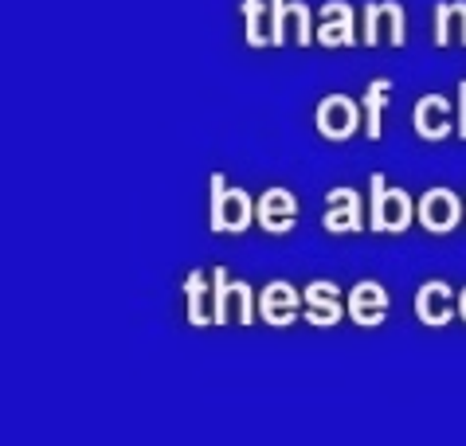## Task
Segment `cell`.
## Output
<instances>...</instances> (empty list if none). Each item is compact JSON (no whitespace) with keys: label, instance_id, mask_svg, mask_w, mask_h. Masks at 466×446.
<instances>
[{"label":"cell","instance_id":"obj_19","mask_svg":"<svg viewBox=\"0 0 466 446\" xmlns=\"http://www.w3.org/2000/svg\"><path fill=\"white\" fill-rule=\"evenodd\" d=\"M459 318L466 321V286H462V290H459Z\"/></svg>","mask_w":466,"mask_h":446},{"label":"cell","instance_id":"obj_8","mask_svg":"<svg viewBox=\"0 0 466 446\" xmlns=\"http://www.w3.org/2000/svg\"><path fill=\"white\" fill-rule=\"evenodd\" d=\"M298 216H302V208H298V196L290 188H282V185H270L255 200V223L267 235H290L298 228Z\"/></svg>","mask_w":466,"mask_h":446},{"label":"cell","instance_id":"obj_18","mask_svg":"<svg viewBox=\"0 0 466 446\" xmlns=\"http://www.w3.org/2000/svg\"><path fill=\"white\" fill-rule=\"evenodd\" d=\"M455 122H459V137L466 141V78L459 83V102H455Z\"/></svg>","mask_w":466,"mask_h":446},{"label":"cell","instance_id":"obj_4","mask_svg":"<svg viewBox=\"0 0 466 446\" xmlns=\"http://www.w3.org/2000/svg\"><path fill=\"white\" fill-rule=\"evenodd\" d=\"M255 223V200L243 188H236L224 173L212 177V216H208V228L219 235H243Z\"/></svg>","mask_w":466,"mask_h":446},{"label":"cell","instance_id":"obj_7","mask_svg":"<svg viewBox=\"0 0 466 446\" xmlns=\"http://www.w3.org/2000/svg\"><path fill=\"white\" fill-rule=\"evenodd\" d=\"M321 228L329 235H357L369 228V208L360 204V196L349 188V185H338L326 192V212H321Z\"/></svg>","mask_w":466,"mask_h":446},{"label":"cell","instance_id":"obj_11","mask_svg":"<svg viewBox=\"0 0 466 446\" xmlns=\"http://www.w3.org/2000/svg\"><path fill=\"white\" fill-rule=\"evenodd\" d=\"M411 129H416L423 141H447L451 134H459L455 106H451L443 95H423L416 102V114H411Z\"/></svg>","mask_w":466,"mask_h":446},{"label":"cell","instance_id":"obj_14","mask_svg":"<svg viewBox=\"0 0 466 446\" xmlns=\"http://www.w3.org/2000/svg\"><path fill=\"white\" fill-rule=\"evenodd\" d=\"M258 318H263L267 325H275V329H282V325H294L298 318H302V294L294 290L290 282H267L263 294H258Z\"/></svg>","mask_w":466,"mask_h":446},{"label":"cell","instance_id":"obj_9","mask_svg":"<svg viewBox=\"0 0 466 446\" xmlns=\"http://www.w3.org/2000/svg\"><path fill=\"white\" fill-rule=\"evenodd\" d=\"M411 309H416V318L427 325V329H443L447 321L459 318V294L451 290V282L431 279L416 290V306Z\"/></svg>","mask_w":466,"mask_h":446},{"label":"cell","instance_id":"obj_15","mask_svg":"<svg viewBox=\"0 0 466 446\" xmlns=\"http://www.w3.org/2000/svg\"><path fill=\"white\" fill-rule=\"evenodd\" d=\"M345 301H341V290L333 282H309L302 290V318L309 325H321V329H329V325H338L345 318Z\"/></svg>","mask_w":466,"mask_h":446},{"label":"cell","instance_id":"obj_1","mask_svg":"<svg viewBox=\"0 0 466 446\" xmlns=\"http://www.w3.org/2000/svg\"><path fill=\"white\" fill-rule=\"evenodd\" d=\"M185 298H188V321L192 325H224L255 321V294L248 282H236L224 267L216 270H192L185 279Z\"/></svg>","mask_w":466,"mask_h":446},{"label":"cell","instance_id":"obj_13","mask_svg":"<svg viewBox=\"0 0 466 446\" xmlns=\"http://www.w3.org/2000/svg\"><path fill=\"white\" fill-rule=\"evenodd\" d=\"M357 28H360V16L349 0H329V5H321V24H318L321 47H353Z\"/></svg>","mask_w":466,"mask_h":446},{"label":"cell","instance_id":"obj_3","mask_svg":"<svg viewBox=\"0 0 466 446\" xmlns=\"http://www.w3.org/2000/svg\"><path fill=\"white\" fill-rule=\"evenodd\" d=\"M372 188V204H369V228L380 235H404L416 219V208H411V196L388 185V177L372 173L369 177Z\"/></svg>","mask_w":466,"mask_h":446},{"label":"cell","instance_id":"obj_17","mask_svg":"<svg viewBox=\"0 0 466 446\" xmlns=\"http://www.w3.org/2000/svg\"><path fill=\"white\" fill-rule=\"evenodd\" d=\"M388 90H392L388 78H372L369 90H365V102H360V110H365V137L369 141H380V134H384V102H388Z\"/></svg>","mask_w":466,"mask_h":446},{"label":"cell","instance_id":"obj_16","mask_svg":"<svg viewBox=\"0 0 466 446\" xmlns=\"http://www.w3.org/2000/svg\"><path fill=\"white\" fill-rule=\"evenodd\" d=\"M435 47L462 44L466 47V0H439L435 5Z\"/></svg>","mask_w":466,"mask_h":446},{"label":"cell","instance_id":"obj_6","mask_svg":"<svg viewBox=\"0 0 466 446\" xmlns=\"http://www.w3.org/2000/svg\"><path fill=\"white\" fill-rule=\"evenodd\" d=\"M404 8L396 0H369L365 12H360V44L365 47H377V44H388V47H404Z\"/></svg>","mask_w":466,"mask_h":446},{"label":"cell","instance_id":"obj_5","mask_svg":"<svg viewBox=\"0 0 466 446\" xmlns=\"http://www.w3.org/2000/svg\"><path fill=\"white\" fill-rule=\"evenodd\" d=\"M314 129L326 141H349L357 129H365V110H360L357 98H349V95H341V90H338V95H326L318 102Z\"/></svg>","mask_w":466,"mask_h":446},{"label":"cell","instance_id":"obj_2","mask_svg":"<svg viewBox=\"0 0 466 446\" xmlns=\"http://www.w3.org/2000/svg\"><path fill=\"white\" fill-rule=\"evenodd\" d=\"M243 20H248V44L251 47H282L287 44V24L294 28V44L309 47V8L298 0H243Z\"/></svg>","mask_w":466,"mask_h":446},{"label":"cell","instance_id":"obj_10","mask_svg":"<svg viewBox=\"0 0 466 446\" xmlns=\"http://www.w3.org/2000/svg\"><path fill=\"white\" fill-rule=\"evenodd\" d=\"M416 219L431 235H451L462 223V200L451 188H427L416 204Z\"/></svg>","mask_w":466,"mask_h":446},{"label":"cell","instance_id":"obj_12","mask_svg":"<svg viewBox=\"0 0 466 446\" xmlns=\"http://www.w3.org/2000/svg\"><path fill=\"white\" fill-rule=\"evenodd\" d=\"M388 306H392V298H388L384 286L372 282V279H360L353 290H349V301H345L349 321H357L360 329H377V325H384Z\"/></svg>","mask_w":466,"mask_h":446}]
</instances>
